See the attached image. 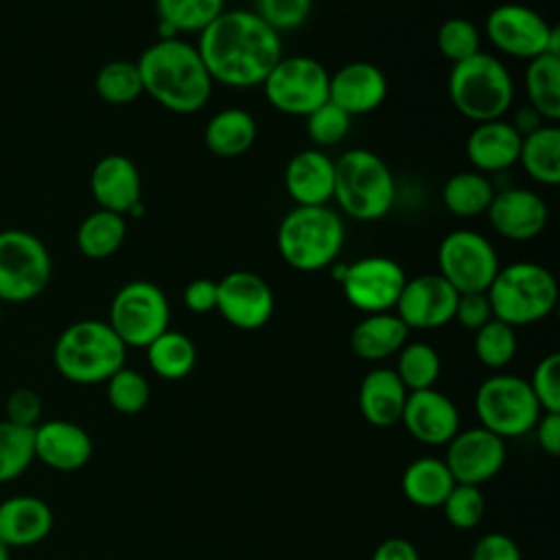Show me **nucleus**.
<instances>
[{"instance_id": "c756f323", "label": "nucleus", "mask_w": 560, "mask_h": 560, "mask_svg": "<svg viewBox=\"0 0 560 560\" xmlns=\"http://www.w3.org/2000/svg\"><path fill=\"white\" fill-rule=\"evenodd\" d=\"M453 486L455 479L438 457L413 459L402 472V494L418 508H440Z\"/></svg>"}, {"instance_id": "2eb2a0df", "label": "nucleus", "mask_w": 560, "mask_h": 560, "mask_svg": "<svg viewBox=\"0 0 560 560\" xmlns=\"http://www.w3.org/2000/svg\"><path fill=\"white\" fill-rule=\"evenodd\" d=\"M214 311L238 330H258L273 315V291L262 276L234 269L217 280Z\"/></svg>"}, {"instance_id": "f704fd0d", "label": "nucleus", "mask_w": 560, "mask_h": 560, "mask_svg": "<svg viewBox=\"0 0 560 560\" xmlns=\"http://www.w3.org/2000/svg\"><path fill=\"white\" fill-rule=\"evenodd\" d=\"M440 370H442V361L438 350L424 341H411L398 350V361L394 372L398 374L407 392L433 387L440 376Z\"/></svg>"}, {"instance_id": "8fccbe9b", "label": "nucleus", "mask_w": 560, "mask_h": 560, "mask_svg": "<svg viewBox=\"0 0 560 560\" xmlns=\"http://www.w3.org/2000/svg\"><path fill=\"white\" fill-rule=\"evenodd\" d=\"M184 306L190 313H210L217 306V280L195 278L184 287Z\"/></svg>"}, {"instance_id": "6e6552de", "label": "nucleus", "mask_w": 560, "mask_h": 560, "mask_svg": "<svg viewBox=\"0 0 560 560\" xmlns=\"http://www.w3.org/2000/svg\"><path fill=\"white\" fill-rule=\"evenodd\" d=\"M52 276L48 247L26 230L0 232V300L31 302L44 293Z\"/></svg>"}, {"instance_id": "49530a36", "label": "nucleus", "mask_w": 560, "mask_h": 560, "mask_svg": "<svg viewBox=\"0 0 560 560\" xmlns=\"http://www.w3.org/2000/svg\"><path fill=\"white\" fill-rule=\"evenodd\" d=\"M42 396L31 387H18L4 402L7 420L20 427L35 429L42 422Z\"/></svg>"}, {"instance_id": "864d4df0", "label": "nucleus", "mask_w": 560, "mask_h": 560, "mask_svg": "<svg viewBox=\"0 0 560 560\" xmlns=\"http://www.w3.org/2000/svg\"><path fill=\"white\" fill-rule=\"evenodd\" d=\"M510 125H512V127L516 129V133L523 138V136L536 131L538 127H542L545 120L540 118V114H538L534 107L527 105V107L516 109V114H514V118L510 120Z\"/></svg>"}, {"instance_id": "4468645a", "label": "nucleus", "mask_w": 560, "mask_h": 560, "mask_svg": "<svg viewBox=\"0 0 560 560\" xmlns=\"http://www.w3.org/2000/svg\"><path fill=\"white\" fill-rule=\"evenodd\" d=\"M407 282L405 269L387 256H365L346 265L339 280L343 298L361 313L392 311Z\"/></svg>"}, {"instance_id": "b1692460", "label": "nucleus", "mask_w": 560, "mask_h": 560, "mask_svg": "<svg viewBox=\"0 0 560 560\" xmlns=\"http://www.w3.org/2000/svg\"><path fill=\"white\" fill-rule=\"evenodd\" d=\"M50 505L35 494H13L0 501V540L9 549L39 545L52 529Z\"/></svg>"}, {"instance_id": "a211bd4d", "label": "nucleus", "mask_w": 560, "mask_h": 560, "mask_svg": "<svg viewBox=\"0 0 560 560\" xmlns=\"http://www.w3.org/2000/svg\"><path fill=\"white\" fill-rule=\"evenodd\" d=\"M486 217L499 236L523 243L536 238L547 228L549 208L538 192L512 186L494 192Z\"/></svg>"}, {"instance_id": "79ce46f5", "label": "nucleus", "mask_w": 560, "mask_h": 560, "mask_svg": "<svg viewBox=\"0 0 560 560\" xmlns=\"http://www.w3.org/2000/svg\"><path fill=\"white\" fill-rule=\"evenodd\" d=\"M435 44L438 50L442 52L444 59H448L451 63L464 61L468 57H472L475 52H479L481 48V37L477 26L466 20V18H448L440 24L438 35H435Z\"/></svg>"}, {"instance_id": "09e8293b", "label": "nucleus", "mask_w": 560, "mask_h": 560, "mask_svg": "<svg viewBox=\"0 0 560 560\" xmlns=\"http://www.w3.org/2000/svg\"><path fill=\"white\" fill-rule=\"evenodd\" d=\"M470 560H523L514 538L501 532L483 534L470 551Z\"/></svg>"}, {"instance_id": "20e7f679", "label": "nucleus", "mask_w": 560, "mask_h": 560, "mask_svg": "<svg viewBox=\"0 0 560 560\" xmlns=\"http://www.w3.org/2000/svg\"><path fill=\"white\" fill-rule=\"evenodd\" d=\"M332 199L354 221H378L394 206L396 182L381 155L357 147L335 160Z\"/></svg>"}, {"instance_id": "6e6d98bb", "label": "nucleus", "mask_w": 560, "mask_h": 560, "mask_svg": "<svg viewBox=\"0 0 560 560\" xmlns=\"http://www.w3.org/2000/svg\"><path fill=\"white\" fill-rule=\"evenodd\" d=\"M2 304H4V302L0 300V322H2Z\"/></svg>"}, {"instance_id": "9d476101", "label": "nucleus", "mask_w": 560, "mask_h": 560, "mask_svg": "<svg viewBox=\"0 0 560 560\" xmlns=\"http://www.w3.org/2000/svg\"><path fill=\"white\" fill-rule=\"evenodd\" d=\"M168 319L164 291L149 280H131L114 293L107 324L127 348H147L168 328Z\"/></svg>"}, {"instance_id": "ea45409f", "label": "nucleus", "mask_w": 560, "mask_h": 560, "mask_svg": "<svg viewBox=\"0 0 560 560\" xmlns=\"http://www.w3.org/2000/svg\"><path fill=\"white\" fill-rule=\"evenodd\" d=\"M105 389H107L109 405L118 413H125V416L140 413L147 407L149 396H151L147 378L138 370H131L127 365L116 370L105 381Z\"/></svg>"}, {"instance_id": "cd10ccee", "label": "nucleus", "mask_w": 560, "mask_h": 560, "mask_svg": "<svg viewBox=\"0 0 560 560\" xmlns=\"http://www.w3.org/2000/svg\"><path fill=\"white\" fill-rule=\"evenodd\" d=\"M256 120L243 107H225L210 116L203 129V144L217 158H238L256 140Z\"/></svg>"}, {"instance_id": "6ab92c4d", "label": "nucleus", "mask_w": 560, "mask_h": 560, "mask_svg": "<svg viewBox=\"0 0 560 560\" xmlns=\"http://www.w3.org/2000/svg\"><path fill=\"white\" fill-rule=\"evenodd\" d=\"M33 446L35 459L59 472L81 470L94 453L90 433L63 418L42 420L33 429Z\"/></svg>"}, {"instance_id": "7c9ffc66", "label": "nucleus", "mask_w": 560, "mask_h": 560, "mask_svg": "<svg viewBox=\"0 0 560 560\" xmlns=\"http://www.w3.org/2000/svg\"><path fill=\"white\" fill-rule=\"evenodd\" d=\"M525 92L529 107H534L545 122L560 120V55L542 52L527 61Z\"/></svg>"}, {"instance_id": "58836bf2", "label": "nucleus", "mask_w": 560, "mask_h": 560, "mask_svg": "<svg viewBox=\"0 0 560 560\" xmlns=\"http://www.w3.org/2000/svg\"><path fill=\"white\" fill-rule=\"evenodd\" d=\"M472 348L479 363H483L486 368H505L516 354V332L510 324L492 317L475 330Z\"/></svg>"}, {"instance_id": "5701e85b", "label": "nucleus", "mask_w": 560, "mask_h": 560, "mask_svg": "<svg viewBox=\"0 0 560 560\" xmlns=\"http://www.w3.org/2000/svg\"><path fill=\"white\" fill-rule=\"evenodd\" d=\"M284 188L295 206H328L335 190V160L322 149L298 151L287 162Z\"/></svg>"}, {"instance_id": "4be33fe9", "label": "nucleus", "mask_w": 560, "mask_h": 560, "mask_svg": "<svg viewBox=\"0 0 560 560\" xmlns=\"http://www.w3.org/2000/svg\"><path fill=\"white\" fill-rule=\"evenodd\" d=\"M90 192L98 208L127 217L142 195L138 166L120 153L101 158L90 173Z\"/></svg>"}, {"instance_id": "9b49d317", "label": "nucleus", "mask_w": 560, "mask_h": 560, "mask_svg": "<svg viewBox=\"0 0 560 560\" xmlns=\"http://www.w3.org/2000/svg\"><path fill=\"white\" fill-rule=\"evenodd\" d=\"M330 72L308 55L280 57L262 81V92L273 109L287 116H308L328 101Z\"/></svg>"}, {"instance_id": "f3484780", "label": "nucleus", "mask_w": 560, "mask_h": 560, "mask_svg": "<svg viewBox=\"0 0 560 560\" xmlns=\"http://www.w3.org/2000/svg\"><path fill=\"white\" fill-rule=\"evenodd\" d=\"M457 298L459 293L440 273H422L407 278L394 313L409 330H433L455 317Z\"/></svg>"}, {"instance_id": "37998d69", "label": "nucleus", "mask_w": 560, "mask_h": 560, "mask_svg": "<svg viewBox=\"0 0 560 560\" xmlns=\"http://www.w3.org/2000/svg\"><path fill=\"white\" fill-rule=\"evenodd\" d=\"M352 127V116L346 114L332 101L322 103L306 116V133L317 147H335L339 144Z\"/></svg>"}, {"instance_id": "c9c22d12", "label": "nucleus", "mask_w": 560, "mask_h": 560, "mask_svg": "<svg viewBox=\"0 0 560 560\" xmlns=\"http://www.w3.org/2000/svg\"><path fill=\"white\" fill-rule=\"evenodd\" d=\"M158 20L175 33H201L225 11V0H155Z\"/></svg>"}, {"instance_id": "3c124183", "label": "nucleus", "mask_w": 560, "mask_h": 560, "mask_svg": "<svg viewBox=\"0 0 560 560\" xmlns=\"http://www.w3.org/2000/svg\"><path fill=\"white\" fill-rule=\"evenodd\" d=\"M538 446L556 457L560 453V411H542L534 424Z\"/></svg>"}, {"instance_id": "603ef678", "label": "nucleus", "mask_w": 560, "mask_h": 560, "mask_svg": "<svg viewBox=\"0 0 560 560\" xmlns=\"http://www.w3.org/2000/svg\"><path fill=\"white\" fill-rule=\"evenodd\" d=\"M372 560H420L418 549L413 547L411 540L400 538V536H392L385 538L376 545Z\"/></svg>"}, {"instance_id": "a18cd8bd", "label": "nucleus", "mask_w": 560, "mask_h": 560, "mask_svg": "<svg viewBox=\"0 0 560 560\" xmlns=\"http://www.w3.org/2000/svg\"><path fill=\"white\" fill-rule=\"evenodd\" d=\"M540 411H560V354L542 357L527 381Z\"/></svg>"}, {"instance_id": "a878e982", "label": "nucleus", "mask_w": 560, "mask_h": 560, "mask_svg": "<svg viewBox=\"0 0 560 560\" xmlns=\"http://www.w3.org/2000/svg\"><path fill=\"white\" fill-rule=\"evenodd\" d=\"M407 394V387L392 368H374L361 378L357 394L359 411L372 427H394L400 422Z\"/></svg>"}, {"instance_id": "5fc2aeb1", "label": "nucleus", "mask_w": 560, "mask_h": 560, "mask_svg": "<svg viewBox=\"0 0 560 560\" xmlns=\"http://www.w3.org/2000/svg\"><path fill=\"white\" fill-rule=\"evenodd\" d=\"M0 560H11V549L0 540Z\"/></svg>"}, {"instance_id": "0eeeda50", "label": "nucleus", "mask_w": 560, "mask_h": 560, "mask_svg": "<svg viewBox=\"0 0 560 560\" xmlns=\"http://www.w3.org/2000/svg\"><path fill=\"white\" fill-rule=\"evenodd\" d=\"M492 315L505 324L527 326L545 319L558 302V282L553 273L529 260L499 267L488 291Z\"/></svg>"}, {"instance_id": "ddd939ff", "label": "nucleus", "mask_w": 560, "mask_h": 560, "mask_svg": "<svg viewBox=\"0 0 560 560\" xmlns=\"http://www.w3.org/2000/svg\"><path fill=\"white\" fill-rule=\"evenodd\" d=\"M440 276L457 293L488 291L499 271V256L494 245L475 230H453L438 245Z\"/></svg>"}, {"instance_id": "a19ab883", "label": "nucleus", "mask_w": 560, "mask_h": 560, "mask_svg": "<svg viewBox=\"0 0 560 560\" xmlns=\"http://www.w3.org/2000/svg\"><path fill=\"white\" fill-rule=\"evenodd\" d=\"M444 510V518L455 529H472L481 523L486 514V497L479 486L455 483L446 499L440 505Z\"/></svg>"}, {"instance_id": "e433bc0d", "label": "nucleus", "mask_w": 560, "mask_h": 560, "mask_svg": "<svg viewBox=\"0 0 560 560\" xmlns=\"http://www.w3.org/2000/svg\"><path fill=\"white\" fill-rule=\"evenodd\" d=\"M94 88L96 94L109 105H129L144 94L138 66L129 59H114L101 66L94 77Z\"/></svg>"}, {"instance_id": "412c9836", "label": "nucleus", "mask_w": 560, "mask_h": 560, "mask_svg": "<svg viewBox=\"0 0 560 560\" xmlns=\"http://www.w3.org/2000/svg\"><path fill=\"white\" fill-rule=\"evenodd\" d=\"M387 96V77L372 61H350L328 81V101L350 116L374 112Z\"/></svg>"}, {"instance_id": "aec40b11", "label": "nucleus", "mask_w": 560, "mask_h": 560, "mask_svg": "<svg viewBox=\"0 0 560 560\" xmlns=\"http://www.w3.org/2000/svg\"><path fill=\"white\" fill-rule=\"evenodd\" d=\"M400 420L413 440L429 446L446 444L459 431L455 402L433 387L409 392Z\"/></svg>"}, {"instance_id": "423d86ee", "label": "nucleus", "mask_w": 560, "mask_h": 560, "mask_svg": "<svg viewBox=\"0 0 560 560\" xmlns=\"http://www.w3.org/2000/svg\"><path fill=\"white\" fill-rule=\"evenodd\" d=\"M448 98L475 125L497 120L503 118L514 101V79L501 59L479 50L453 63L448 72Z\"/></svg>"}, {"instance_id": "2f4dec72", "label": "nucleus", "mask_w": 560, "mask_h": 560, "mask_svg": "<svg viewBox=\"0 0 560 560\" xmlns=\"http://www.w3.org/2000/svg\"><path fill=\"white\" fill-rule=\"evenodd\" d=\"M127 236V217L109 212V210H94L90 212L77 228V247L85 258L105 260L114 256Z\"/></svg>"}, {"instance_id": "f257e3e1", "label": "nucleus", "mask_w": 560, "mask_h": 560, "mask_svg": "<svg viewBox=\"0 0 560 560\" xmlns=\"http://www.w3.org/2000/svg\"><path fill=\"white\" fill-rule=\"evenodd\" d=\"M197 52L212 83L243 90L262 85L282 57V42L254 11L225 9L199 33Z\"/></svg>"}, {"instance_id": "de8ad7c7", "label": "nucleus", "mask_w": 560, "mask_h": 560, "mask_svg": "<svg viewBox=\"0 0 560 560\" xmlns=\"http://www.w3.org/2000/svg\"><path fill=\"white\" fill-rule=\"evenodd\" d=\"M494 315H492V308H490V302H488V295L486 291H479V293H459L457 298V306H455V317L459 322L462 328L466 330H477L481 328L486 322H490Z\"/></svg>"}, {"instance_id": "393cba45", "label": "nucleus", "mask_w": 560, "mask_h": 560, "mask_svg": "<svg viewBox=\"0 0 560 560\" xmlns=\"http://www.w3.org/2000/svg\"><path fill=\"white\" fill-rule=\"evenodd\" d=\"M518 149L521 136L503 118L477 122L466 138V158L483 175L514 166L518 162Z\"/></svg>"}, {"instance_id": "f8f14e48", "label": "nucleus", "mask_w": 560, "mask_h": 560, "mask_svg": "<svg viewBox=\"0 0 560 560\" xmlns=\"http://www.w3.org/2000/svg\"><path fill=\"white\" fill-rule=\"evenodd\" d=\"M490 44L516 59H534L542 52L560 55V31L538 11L525 4L505 2L494 7L486 18Z\"/></svg>"}, {"instance_id": "dca6fc26", "label": "nucleus", "mask_w": 560, "mask_h": 560, "mask_svg": "<svg viewBox=\"0 0 560 560\" xmlns=\"http://www.w3.org/2000/svg\"><path fill=\"white\" fill-rule=\"evenodd\" d=\"M444 464L455 483L479 486L505 464V440L483 427L457 431L446 442Z\"/></svg>"}, {"instance_id": "c85d7f7f", "label": "nucleus", "mask_w": 560, "mask_h": 560, "mask_svg": "<svg viewBox=\"0 0 560 560\" xmlns=\"http://www.w3.org/2000/svg\"><path fill=\"white\" fill-rule=\"evenodd\" d=\"M521 168L538 184H560V129L545 122L536 131L521 138L518 162Z\"/></svg>"}, {"instance_id": "1a4fd4ad", "label": "nucleus", "mask_w": 560, "mask_h": 560, "mask_svg": "<svg viewBox=\"0 0 560 560\" xmlns=\"http://www.w3.org/2000/svg\"><path fill=\"white\" fill-rule=\"evenodd\" d=\"M475 411L479 427L499 438H518L534 429L542 413L532 387L516 374H492L475 394Z\"/></svg>"}, {"instance_id": "7ed1b4c3", "label": "nucleus", "mask_w": 560, "mask_h": 560, "mask_svg": "<svg viewBox=\"0 0 560 560\" xmlns=\"http://www.w3.org/2000/svg\"><path fill=\"white\" fill-rule=\"evenodd\" d=\"M127 346L103 319H79L66 326L52 346V365L70 383H105L125 365Z\"/></svg>"}, {"instance_id": "c03bdc74", "label": "nucleus", "mask_w": 560, "mask_h": 560, "mask_svg": "<svg viewBox=\"0 0 560 560\" xmlns=\"http://www.w3.org/2000/svg\"><path fill=\"white\" fill-rule=\"evenodd\" d=\"M313 9V0H256L254 13L278 35L300 28Z\"/></svg>"}, {"instance_id": "39448f33", "label": "nucleus", "mask_w": 560, "mask_h": 560, "mask_svg": "<svg viewBox=\"0 0 560 560\" xmlns=\"http://www.w3.org/2000/svg\"><path fill=\"white\" fill-rule=\"evenodd\" d=\"M346 241L341 217L330 206H295L278 225L276 245L282 260L298 271L330 267Z\"/></svg>"}, {"instance_id": "bb28decb", "label": "nucleus", "mask_w": 560, "mask_h": 560, "mask_svg": "<svg viewBox=\"0 0 560 560\" xmlns=\"http://www.w3.org/2000/svg\"><path fill=\"white\" fill-rule=\"evenodd\" d=\"M409 328L392 313H368L350 332V350L363 361H383L407 343Z\"/></svg>"}, {"instance_id": "473e14b6", "label": "nucleus", "mask_w": 560, "mask_h": 560, "mask_svg": "<svg viewBox=\"0 0 560 560\" xmlns=\"http://www.w3.org/2000/svg\"><path fill=\"white\" fill-rule=\"evenodd\" d=\"M149 368L164 381H179L195 370L197 348L192 339L179 330L166 328L147 348Z\"/></svg>"}, {"instance_id": "4c0bfd02", "label": "nucleus", "mask_w": 560, "mask_h": 560, "mask_svg": "<svg viewBox=\"0 0 560 560\" xmlns=\"http://www.w3.org/2000/svg\"><path fill=\"white\" fill-rule=\"evenodd\" d=\"M35 462L33 429L0 420V483L15 481Z\"/></svg>"}, {"instance_id": "f03ea898", "label": "nucleus", "mask_w": 560, "mask_h": 560, "mask_svg": "<svg viewBox=\"0 0 560 560\" xmlns=\"http://www.w3.org/2000/svg\"><path fill=\"white\" fill-rule=\"evenodd\" d=\"M136 66L144 94L168 112L195 114L212 94L214 83L197 46L179 37L155 39L142 50Z\"/></svg>"}, {"instance_id": "72a5a7b5", "label": "nucleus", "mask_w": 560, "mask_h": 560, "mask_svg": "<svg viewBox=\"0 0 560 560\" xmlns=\"http://www.w3.org/2000/svg\"><path fill=\"white\" fill-rule=\"evenodd\" d=\"M494 192L488 175L479 171H459L444 182L442 203L455 217H477L486 214Z\"/></svg>"}]
</instances>
